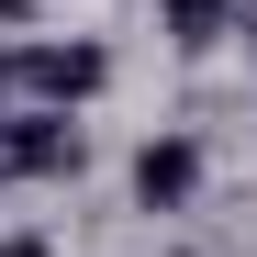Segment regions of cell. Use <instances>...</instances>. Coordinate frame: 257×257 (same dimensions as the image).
Wrapping results in <instances>:
<instances>
[{
  "instance_id": "obj_1",
  "label": "cell",
  "mask_w": 257,
  "mask_h": 257,
  "mask_svg": "<svg viewBox=\"0 0 257 257\" xmlns=\"http://www.w3.org/2000/svg\"><path fill=\"white\" fill-rule=\"evenodd\" d=\"M201 190V146L190 135H146L135 146V212H190Z\"/></svg>"
},
{
  "instance_id": "obj_2",
  "label": "cell",
  "mask_w": 257,
  "mask_h": 257,
  "mask_svg": "<svg viewBox=\"0 0 257 257\" xmlns=\"http://www.w3.org/2000/svg\"><path fill=\"white\" fill-rule=\"evenodd\" d=\"M23 78L45 90V112H67V101H90V90H101V45H34Z\"/></svg>"
},
{
  "instance_id": "obj_3",
  "label": "cell",
  "mask_w": 257,
  "mask_h": 257,
  "mask_svg": "<svg viewBox=\"0 0 257 257\" xmlns=\"http://www.w3.org/2000/svg\"><path fill=\"white\" fill-rule=\"evenodd\" d=\"M168 12H179V23H190V34H201V23H212V12H224V0H168Z\"/></svg>"
},
{
  "instance_id": "obj_4",
  "label": "cell",
  "mask_w": 257,
  "mask_h": 257,
  "mask_svg": "<svg viewBox=\"0 0 257 257\" xmlns=\"http://www.w3.org/2000/svg\"><path fill=\"white\" fill-rule=\"evenodd\" d=\"M0 257H56V246L45 235H0Z\"/></svg>"
},
{
  "instance_id": "obj_5",
  "label": "cell",
  "mask_w": 257,
  "mask_h": 257,
  "mask_svg": "<svg viewBox=\"0 0 257 257\" xmlns=\"http://www.w3.org/2000/svg\"><path fill=\"white\" fill-rule=\"evenodd\" d=\"M23 12H34V0H0V23H23Z\"/></svg>"
}]
</instances>
